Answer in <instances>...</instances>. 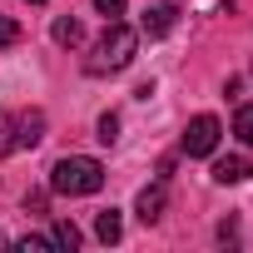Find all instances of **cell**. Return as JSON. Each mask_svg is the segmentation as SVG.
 <instances>
[{
	"instance_id": "cell-1",
	"label": "cell",
	"mask_w": 253,
	"mask_h": 253,
	"mask_svg": "<svg viewBox=\"0 0 253 253\" xmlns=\"http://www.w3.org/2000/svg\"><path fill=\"white\" fill-rule=\"evenodd\" d=\"M50 189H55V194H70V199L99 194V189H104V164L89 159V154H65V159L50 169Z\"/></svg>"
},
{
	"instance_id": "cell-2",
	"label": "cell",
	"mask_w": 253,
	"mask_h": 253,
	"mask_svg": "<svg viewBox=\"0 0 253 253\" xmlns=\"http://www.w3.org/2000/svg\"><path fill=\"white\" fill-rule=\"evenodd\" d=\"M134 50H139V35H134L129 25L109 20V30L94 40V55H89V75H114V70H124V65L134 60Z\"/></svg>"
},
{
	"instance_id": "cell-3",
	"label": "cell",
	"mask_w": 253,
	"mask_h": 253,
	"mask_svg": "<svg viewBox=\"0 0 253 253\" xmlns=\"http://www.w3.org/2000/svg\"><path fill=\"white\" fill-rule=\"evenodd\" d=\"M218 139H223V124H218L213 114H194L189 129H184V154H189V159H209V154L218 149Z\"/></svg>"
},
{
	"instance_id": "cell-4",
	"label": "cell",
	"mask_w": 253,
	"mask_h": 253,
	"mask_svg": "<svg viewBox=\"0 0 253 253\" xmlns=\"http://www.w3.org/2000/svg\"><path fill=\"white\" fill-rule=\"evenodd\" d=\"M164 204H169V189H164V184H149V189H139V204H134V209H139L144 223H159V218H164Z\"/></svg>"
},
{
	"instance_id": "cell-5",
	"label": "cell",
	"mask_w": 253,
	"mask_h": 253,
	"mask_svg": "<svg viewBox=\"0 0 253 253\" xmlns=\"http://www.w3.org/2000/svg\"><path fill=\"white\" fill-rule=\"evenodd\" d=\"M248 174H253V164H248V159H238V154L213 159V179H218V184H243Z\"/></svg>"
},
{
	"instance_id": "cell-6",
	"label": "cell",
	"mask_w": 253,
	"mask_h": 253,
	"mask_svg": "<svg viewBox=\"0 0 253 253\" xmlns=\"http://www.w3.org/2000/svg\"><path fill=\"white\" fill-rule=\"evenodd\" d=\"M139 30L144 35H169L174 30V5H149L144 20H139Z\"/></svg>"
},
{
	"instance_id": "cell-7",
	"label": "cell",
	"mask_w": 253,
	"mask_h": 253,
	"mask_svg": "<svg viewBox=\"0 0 253 253\" xmlns=\"http://www.w3.org/2000/svg\"><path fill=\"white\" fill-rule=\"evenodd\" d=\"M10 149H20V114L0 109V154H10Z\"/></svg>"
},
{
	"instance_id": "cell-8",
	"label": "cell",
	"mask_w": 253,
	"mask_h": 253,
	"mask_svg": "<svg viewBox=\"0 0 253 253\" xmlns=\"http://www.w3.org/2000/svg\"><path fill=\"white\" fill-rule=\"evenodd\" d=\"M50 35H55V45H70V50H75V45L84 40V25H80V20H70V15H60V20L50 25Z\"/></svg>"
},
{
	"instance_id": "cell-9",
	"label": "cell",
	"mask_w": 253,
	"mask_h": 253,
	"mask_svg": "<svg viewBox=\"0 0 253 253\" xmlns=\"http://www.w3.org/2000/svg\"><path fill=\"white\" fill-rule=\"evenodd\" d=\"M94 233H99V243H119V233H124V223H119V209H99V218H94Z\"/></svg>"
},
{
	"instance_id": "cell-10",
	"label": "cell",
	"mask_w": 253,
	"mask_h": 253,
	"mask_svg": "<svg viewBox=\"0 0 253 253\" xmlns=\"http://www.w3.org/2000/svg\"><path fill=\"white\" fill-rule=\"evenodd\" d=\"M80 243H84V233H80L70 218H60V223H55V248H80Z\"/></svg>"
},
{
	"instance_id": "cell-11",
	"label": "cell",
	"mask_w": 253,
	"mask_h": 253,
	"mask_svg": "<svg viewBox=\"0 0 253 253\" xmlns=\"http://www.w3.org/2000/svg\"><path fill=\"white\" fill-rule=\"evenodd\" d=\"M233 134H238L243 144H253V104H243V109L233 114Z\"/></svg>"
},
{
	"instance_id": "cell-12",
	"label": "cell",
	"mask_w": 253,
	"mask_h": 253,
	"mask_svg": "<svg viewBox=\"0 0 253 253\" xmlns=\"http://www.w3.org/2000/svg\"><path fill=\"white\" fill-rule=\"evenodd\" d=\"M99 139H104V144L119 139V114H99Z\"/></svg>"
},
{
	"instance_id": "cell-13",
	"label": "cell",
	"mask_w": 253,
	"mask_h": 253,
	"mask_svg": "<svg viewBox=\"0 0 253 253\" xmlns=\"http://www.w3.org/2000/svg\"><path fill=\"white\" fill-rule=\"evenodd\" d=\"M20 40V25L10 20V15H0V50H5V45H15Z\"/></svg>"
},
{
	"instance_id": "cell-14",
	"label": "cell",
	"mask_w": 253,
	"mask_h": 253,
	"mask_svg": "<svg viewBox=\"0 0 253 253\" xmlns=\"http://www.w3.org/2000/svg\"><path fill=\"white\" fill-rule=\"evenodd\" d=\"M94 10H99L104 20H114V15H124V0H94Z\"/></svg>"
},
{
	"instance_id": "cell-15",
	"label": "cell",
	"mask_w": 253,
	"mask_h": 253,
	"mask_svg": "<svg viewBox=\"0 0 253 253\" xmlns=\"http://www.w3.org/2000/svg\"><path fill=\"white\" fill-rule=\"evenodd\" d=\"M15 248H25V253H45V248H55V238H20Z\"/></svg>"
},
{
	"instance_id": "cell-16",
	"label": "cell",
	"mask_w": 253,
	"mask_h": 253,
	"mask_svg": "<svg viewBox=\"0 0 253 253\" xmlns=\"http://www.w3.org/2000/svg\"><path fill=\"white\" fill-rule=\"evenodd\" d=\"M0 248H10V238H5V233H0Z\"/></svg>"
},
{
	"instance_id": "cell-17",
	"label": "cell",
	"mask_w": 253,
	"mask_h": 253,
	"mask_svg": "<svg viewBox=\"0 0 253 253\" xmlns=\"http://www.w3.org/2000/svg\"><path fill=\"white\" fill-rule=\"evenodd\" d=\"M30 5H50V0H30Z\"/></svg>"
}]
</instances>
